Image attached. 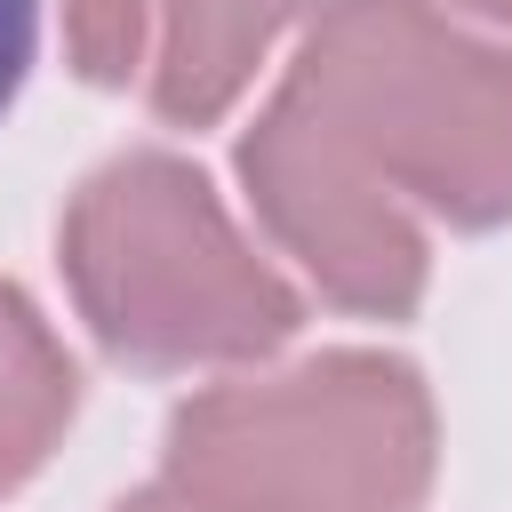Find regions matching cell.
<instances>
[{
    "mask_svg": "<svg viewBox=\"0 0 512 512\" xmlns=\"http://www.w3.org/2000/svg\"><path fill=\"white\" fill-rule=\"evenodd\" d=\"M296 0H184L176 8V32H168V48H160V112H176V120H200V112H216L232 88H240V72H248V56L272 40V24L288 16Z\"/></svg>",
    "mask_w": 512,
    "mask_h": 512,
    "instance_id": "7a4b0ae2",
    "label": "cell"
},
{
    "mask_svg": "<svg viewBox=\"0 0 512 512\" xmlns=\"http://www.w3.org/2000/svg\"><path fill=\"white\" fill-rule=\"evenodd\" d=\"M32 56H40V0H0V120H8Z\"/></svg>",
    "mask_w": 512,
    "mask_h": 512,
    "instance_id": "277c9868",
    "label": "cell"
},
{
    "mask_svg": "<svg viewBox=\"0 0 512 512\" xmlns=\"http://www.w3.org/2000/svg\"><path fill=\"white\" fill-rule=\"evenodd\" d=\"M72 272L96 336L144 368L264 352L296 328V296L232 248L208 184L152 152L88 184L72 216Z\"/></svg>",
    "mask_w": 512,
    "mask_h": 512,
    "instance_id": "6da1fadb",
    "label": "cell"
},
{
    "mask_svg": "<svg viewBox=\"0 0 512 512\" xmlns=\"http://www.w3.org/2000/svg\"><path fill=\"white\" fill-rule=\"evenodd\" d=\"M72 32H80L88 80H120L136 48V0H72Z\"/></svg>",
    "mask_w": 512,
    "mask_h": 512,
    "instance_id": "3957f363",
    "label": "cell"
}]
</instances>
